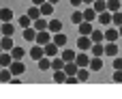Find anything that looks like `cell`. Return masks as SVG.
I'll list each match as a JSON object with an SVG mask.
<instances>
[{"instance_id": "cell-1", "label": "cell", "mask_w": 122, "mask_h": 99, "mask_svg": "<svg viewBox=\"0 0 122 99\" xmlns=\"http://www.w3.org/2000/svg\"><path fill=\"white\" fill-rule=\"evenodd\" d=\"M92 45H94L92 37H86V35H79V39H77V47H79V52H88V50H90Z\"/></svg>"}, {"instance_id": "cell-2", "label": "cell", "mask_w": 122, "mask_h": 99, "mask_svg": "<svg viewBox=\"0 0 122 99\" xmlns=\"http://www.w3.org/2000/svg\"><path fill=\"white\" fill-rule=\"evenodd\" d=\"M43 56H45V45H39V43H36V45L30 47V58H32L34 63H39Z\"/></svg>"}, {"instance_id": "cell-3", "label": "cell", "mask_w": 122, "mask_h": 99, "mask_svg": "<svg viewBox=\"0 0 122 99\" xmlns=\"http://www.w3.org/2000/svg\"><path fill=\"white\" fill-rule=\"evenodd\" d=\"M45 56H49V58H54V56H60V45H56L54 43V39L45 45Z\"/></svg>"}, {"instance_id": "cell-4", "label": "cell", "mask_w": 122, "mask_h": 99, "mask_svg": "<svg viewBox=\"0 0 122 99\" xmlns=\"http://www.w3.org/2000/svg\"><path fill=\"white\" fill-rule=\"evenodd\" d=\"M97 22H101L103 26H109V24H114V13L112 11H103V13H99Z\"/></svg>"}, {"instance_id": "cell-5", "label": "cell", "mask_w": 122, "mask_h": 99, "mask_svg": "<svg viewBox=\"0 0 122 99\" xmlns=\"http://www.w3.org/2000/svg\"><path fill=\"white\" fill-rule=\"evenodd\" d=\"M51 39H54V37L49 35V30H39V32H36V43H39V45H47Z\"/></svg>"}, {"instance_id": "cell-6", "label": "cell", "mask_w": 122, "mask_h": 99, "mask_svg": "<svg viewBox=\"0 0 122 99\" xmlns=\"http://www.w3.org/2000/svg\"><path fill=\"white\" fill-rule=\"evenodd\" d=\"M88 67H90V71H101L103 69V56H92Z\"/></svg>"}, {"instance_id": "cell-7", "label": "cell", "mask_w": 122, "mask_h": 99, "mask_svg": "<svg viewBox=\"0 0 122 99\" xmlns=\"http://www.w3.org/2000/svg\"><path fill=\"white\" fill-rule=\"evenodd\" d=\"M92 32H94V28H92V22H86V19H84V22L79 24V35H86V37H90Z\"/></svg>"}, {"instance_id": "cell-8", "label": "cell", "mask_w": 122, "mask_h": 99, "mask_svg": "<svg viewBox=\"0 0 122 99\" xmlns=\"http://www.w3.org/2000/svg\"><path fill=\"white\" fill-rule=\"evenodd\" d=\"M90 58H92V56H88V52H79L77 58H75V63H77L79 67H88V65H90Z\"/></svg>"}, {"instance_id": "cell-9", "label": "cell", "mask_w": 122, "mask_h": 99, "mask_svg": "<svg viewBox=\"0 0 122 99\" xmlns=\"http://www.w3.org/2000/svg\"><path fill=\"white\" fill-rule=\"evenodd\" d=\"M9 69L13 71V76H19V73H24V71H26V65H24L21 60H13Z\"/></svg>"}, {"instance_id": "cell-10", "label": "cell", "mask_w": 122, "mask_h": 99, "mask_svg": "<svg viewBox=\"0 0 122 99\" xmlns=\"http://www.w3.org/2000/svg\"><path fill=\"white\" fill-rule=\"evenodd\" d=\"M97 17H99V11H97L94 6H88V9L84 11V19H86V22H94Z\"/></svg>"}, {"instance_id": "cell-11", "label": "cell", "mask_w": 122, "mask_h": 99, "mask_svg": "<svg viewBox=\"0 0 122 99\" xmlns=\"http://www.w3.org/2000/svg\"><path fill=\"white\" fill-rule=\"evenodd\" d=\"M0 45H2V50H4V52H11V50L15 47L13 39H11V37H6V35H2V39H0Z\"/></svg>"}, {"instance_id": "cell-12", "label": "cell", "mask_w": 122, "mask_h": 99, "mask_svg": "<svg viewBox=\"0 0 122 99\" xmlns=\"http://www.w3.org/2000/svg\"><path fill=\"white\" fill-rule=\"evenodd\" d=\"M105 56H118V45H116V41H107V43H105Z\"/></svg>"}, {"instance_id": "cell-13", "label": "cell", "mask_w": 122, "mask_h": 99, "mask_svg": "<svg viewBox=\"0 0 122 99\" xmlns=\"http://www.w3.org/2000/svg\"><path fill=\"white\" fill-rule=\"evenodd\" d=\"M28 15L32 17V22H36L39 17H43V13H41V6H39V4H32V6L28 9Z\"/></svg>"}, {"instance_id": "cell-14", "label": "cell", "mask_w": 122, "mask_h": 99, "mask_svg": "<svg viewBox=\"0 0 122 99\" xmlns=\"http://www.w3.org/2000/svg\"><path fill=\"white\" fill-rule=\"evenodd\" d=\"M0 28H2V35H6V37H11V35L15 32L13 22H0Z\"/></svg>"}, {"instance_id": "cell-15", "label": "cell", "mask_w": 122, "mask_h": 99, "mask_svg": "<svg viewBox=\"0 0 122 99\" xmlns=\"http://www.w3.org/2000/svg\"><path fill=\"white\" fill-rule=\"evenodd\" d=\"M36 32H39V30H36L34 26L24 28V39H26V41H36Z\"/></svg>"}, {"instance_id": "cell-16", "label": "cell", "mask_w": 122, "mask_h": 99, "mask_svg": "<svg viewBox=\"0 0 122 99\" xmlns=\"http://www.w3.org/2000/svg\"><path fill=\"white\" fill-rule=\"evenodd\" d=\"M118 37H120L118 28H107L105 30V41H118Z\"/></svg>"}, {"instance_id": "cell-17", "label": "cell", "mask_w": 122, "mask_h": 99, "mask_svg": "<svg viewBox=\"0 0 122 99\" xmlns=\"http://www.w3.org/2000/svg\"><path fill=\"white\" fill-rule=\"evenodd\" d=\"M64 65H66V60H64L62 56H54V58H51V69H54V71L64 69Z\"/></svg>"}, {"instance_id": "cell-18", "label": "cell", "mask_w": 122, "mask_h": 99, "mask_svg": "<svg viewBox=\"0 0 122 99\" xmlns=\"http://www.w3.org/2000/svg\"><path fill=\"white\" fill-rule=\"evenodd\" d=\"M64 71H66V76H77L79 65H77L75 60H71V63H66V65H64Z\"/></svg>"}, {"instance_id": "cell-19", "label": "cell", "mask_w": 122, "mask_h": 99, "mask_svg": "<svg viewBox=\"0 0 122 99\" xmlns=\"http://www.w3.org/2000/svg\"><path fill=\"white\" fill-rule=\"evenodd\" d=\"M66 78H69V76H66V71H64V69L54 71V82H56V84H64V82H66Z\"/></svg>"}, {"instance_id": "cell-20", "label": "cell", "mask_w": 122, "mask_h": 99, "mask_svg": "<svg viewBox=\"0 0 122 99\" xmlns=\"http://www.w3.org/2000/svg\"><path fill=\"white\" fill-rule=\"evenodd\" d=\"M90 54H92V56H105V45H103V43H94V45L90 47Z\"/></svg>"}, {"instance_id": "cell-21", "label": "cell", "mask_w": 122, "mask_h": 99, "mask_svg": "<svg viewBox=\"0 0 122 99\" xmlns=\"http://www.w3.org/2000/svg\"><path fill=\"white\" fill-rule=\"evenodd\" d=\"M32 24H34V22H32V17H30V15H28V13H26V15H21V17H19V28H21V30H24V28H30V26H32Z\"/></svg>"}, {"instance_id": "cell-22", "label": "cell", "mask_w": 122, "mask_h": 99, "mask_svg": "<svg viewBox=\"0 0 122 99\" xmlns=\"http://www.w3.org/2000/svg\"><path fill=\"white\" fill-rule=\"evenodd\" d=\"M49 32H51V35L62 32V22H60V19H51V22H49Z\"/></svg>"}, {"instance_id": "cell-23", "label": "cell", "mask_w": 122, "mask_h": 99, "mask_svg": "<svg viewBox=\"0 0 122 99\" xmlns=\"http://www.w3.org/2000/svg\"><path fill=\"white\" fill-rule=\"evenodd\" d=\"M60 56H62V58H64L66 63H71V60H75V58H77V54H75V52H73L71 47H66V50H62V52H60Z\"/></svg>"}, {"instance_id": "cell-24", "label": "cell", "mask_w": 122, "mask_h": 99, "mask_svg": "<svg viewBox=\"0 0 122 99\" xmlns=\"http://www.w3.org/2000/svg\"><path fill=\"white\" fill-rule=\"evenodd\" d=\"M77 78H79V82H88V78H90V67H79Z\"/></svg>"}, {"instance_id": "cell-25", "label": "cell", "mask_w": 122, "mask_h": 99, "mask_svg": "<svg viewBox=\"0 0 122 99\" xmlns=\"http://www.w3.org/2000/svg\"><path fill=\"white\" fill-rule=\"evenodd\" d=\"M11 78H13V71L9 67H2L0 69V82H11Z\"/></svg>"}, {"instance_id": "cell-26", "label": "cell", "mask_w": 122, "mask_h": 99, "mask_svg": "<svg viewBox=\"0 0 122 99\" xmlns=\"http://www.w3.org/2000/svg\"><path fill=\"white\" fill-rule=\"evenodd\" d=\"M11 63H13V54H11V52H9V54L2 52V54H0V65H2V67H11Z\"/></svg>"}, {"instance_id": "cell-27", "label": "cell", "mask_w": 122, "mask_h": 99, "mask_svg": "<svg viewBox=\"0 0 122 99\" xmlns=\"http://www.w3.org/2000/svg\"><path fill=\"white\" fill-rule=\"evenodd\" d=\"M41 13H43V17L51 15V13H54V4H51L49 0H47V2H43V4H41Z\"/></svg>"}, {"instance_id": "cell-28", "label": "cell", "mask_w": 122, "mask_h": 99, "mask_svg": "<svg viewBox=\"0 0 122 99\" xmlns=\"http://www.w3.org/2000/svg\"><path fill=\"white\" fill-rule=\"evenodd\" d=\"M54 43L60 45V47H64V45H66V35H64V32H56V35H54Z\"/></svg>"}, {"instance_id": "cell-29", "label": "cell", "mask_w": 122, "mask_h": 99, "mask_svg": "<svg viewBox=\"0 0 122 99\" xmlns=\"http://www.w3.org/2000/svg\"><path fill=\"white\" fill-rule=\"evenodd\" d=\"M120 9H122V2H120V0H107V11L116 13V11H120Z\"/></svg>"}, {"instance_id": "cell-30", "label": "cell", "mask_w": 122, "mask_h": 99, "mask_svg": "<svg viewBox=\"0 0 122 99\" xmlns=\"http://www.w3.org/2000/svg\"><path fill=\"white\" fill-rule=\"evenodd\" d=\"M34 28H36V30H49V22L43 19V17H39V19L34 22Z\"/></svg>"}, {"instance_id": "cell-31", "label": "cell", "mask_w": 122, "mask_h": 99, "mask_svg": "<svg viewBox=\"0 0 122 99\" xmlns=\"http://www.w3.org/2000/svg\"><path fill=\"white\" fill-rule=\"evenodd\" d=\"M39 69H41V71H45V69H51V58H49V56H43V58L39 60Z\"/></svg>"}, {"instance_id": "cell-32", "label": "cell", "mask_w": 122, "mask_h": 99, "mask_svg": "<svg viewBox=\"0 0 122 99\" xmlns=\"http://www.w3.org/2000/svg\"><path fill=\"white\" fill-rule=\"evenodd\" d=\"M13 19V11L11 9H0V22H11Z\"/></svg>"}, {"instance_id": "cell-33", "label": "cell", "mask_w": 122, "mask_h": 99, "mask_svg": "<svg viewBox=\"0 0 122 99\" xmlns=\"http://www.w3.org/2000/svg\"><path fill=\"white\" fill-rule=\"evenodd\" d=\"M90 37H92L94 43H103V41H105V32H103V30H94Z\"/></svg>"}, {"instance_id": "cell-34", "label": "cell", "mask_w": 122, "mask_h": 99, "mask_svg": "<svg viewBox=\"0 0 122 99\" xmlns=\"http://www.w3.org/2000/svg\"><path fill=\"white\" fill-rule=\"evenodd\" d=\"M11 54H13V60H21V58L26 56V52H24L21 47H17V45H15V47L11 50Z\"/></svg>"}, {"instance_id": "cell-35", "label": "cell", "mask_w": 122, "mask_h": 99, "mask_svg": "<svg viewBox=\"0 0 122 99\" xmlns=\"http://www.w3.org/2000/svg\"><path fill=\"white\" fill-rule=\"evenodd\" d=\"M71 22H73V24H77V26H79V24H81V22H84V11H75V13H73V15H71Z\"/></svg>"}, {"instance_id": "cell-36", "label": "cell", "mask_w": 122, "mask_h": 99, "mask_svg": "<svg viewBox=\"0 0 122 99\" xmlns=\"http://www.w3.org/2000/svg\"><path fill=\"white\" fill-rule=\"evenodd\" d=\"M92 6H94V9L99 11V13H103V11H107V0H97V2H94Z\"/></svg>"}, {"instance_id": "cell-37", "label": "cell", "mask_w": 122, "mask_h": 99, "mask_svg": "<svg viewBox=\"0 0 122 99\" xmlns=\"http://www.w3.org/2000/svg\"><path fill=\"white\" fill-rule=\"evenodd\" d=\"M112 80H114L116 84H120V82H122V69H114V76H112Z\"/></svg>"}, {"instance_id": "cell-38", "label": "cell", "mask_w": 122, "mask_h": 99, "mask_svg": "<svg viewBox=\"0 0 122 99\" xmlns=\"http://www.w3.org/2000/svg\"><path fill=\"white\" fill-rule=\"evenodd\" d=\"M114 26H122V9L114 13Z\"/></svg>"}, {"instance_id": "cell-39", "label": "cell", "mask_w": 122, "mask_h": 99, "mask_svg": "<svg viewBox=\"0 0 122 99\" xmlns=\"http://www.w3.org/2000/svg\"><path fill=\"white\" fill-rule=\"evenodd\" d=\"M114 69H122V58L120 56H114Z\"/></svg>"}, {"instance_id": "cell-40", "label": "cell", "mask_w": 122, "mask_h": 99, "mask_svg": "<svg viewBox=\"0 0 122 99\" xmlns=\"http://www.w3.org/2000/svg\"><path fill=\"white\" fill-rule=\"evenodd\" d=\"M77 82H79L77 76H69V78H66V84H77Z\"/></svg>"}, {"instance_id": "cell-41", "label": "cell", "mask_w": 122, "mask_h": 99, "mask_svg": "<svg viewBox=\"0 0 122 99\" xmlns=\"http://www.w3.org/2000/svg\"><path fill=\"white\" fill-rule=\"evenodd\" d=\"M81 2H84V0H71V4H73V6H79Z\"/></svg>"}, {"instance_id": "cell-42", "label": "cell", "mask_w": 122, "mask_h": 99, "mask_svg": "<svg viewBox=\"0 0 122 99\" xmlns=\"http://www.w3.org/2000/svg\"><path fill=\"white\" fill-rule=\"evenodd\" d=\"M43 2H47V0H32V4H39V6H41Z\"/></svg>"}, {"instance_id": "cell-43", "label": "cell", "mask_w": 122, "mask_h": 99, "mask_svg": "<svg viewBox=\"0 0 122 99\" xmlns=\"http://www.w3.org/2000/svg\"><path fill=\"white\" fill-rule=\"evenodd\" d=\"M97 0H84V4H94Z\"/></svg>"}, {"instance_id": "cell-44", "label": "cell", "mask_w": 122, "mask_h": 99, "mask_svg": "<svg viewBox=\"0 0 122 99\" xmlns=\"http://www.w3.org/2000/svg\"><path fill=\"white\" fill-rule=\"evenodd\" d=\"M49 2H51V4H58V2H60V0H49Z\"/></svg>"}, {"instance_id": "cell-45", "label": "cell", "mask_w": 122, "mask_h": 99, "mask_svg": "<svg viewBox=\"0 0 122 99\" xmlns=\"http://www.w3.org/2000/svg\"><path fill=\"white\" fill-rule=\"evenodd\" d=\"M118 30H120V37H122V26H118Z\"/></svg>"}, {"instance_id": "cell-46", "label": "cell", "mask_w": 122, "mask_h": 99, "mask_svg": "<svg viewBox=\"0 0 122 99\" xmlns=\"http://www.w3.org/2000/svg\"><path fill=\"white\" fill-rule=\"evenodd\" d=\"M2 52H4V50H2V45H0V54H2Z\"/></svg>"}, {"instance_id": "cell-47", "label": "cell", "mask_w": 122, "mask_h": 99, "mask_svg": "<svg viewBox=\"0 0 122 99\" xmlns=\"http://www.w3.org/2000/svg\"><path fill=\"white\" fill-rule=\"evenodd\" d=\"M0 39H2V28H0Z\"/></svg>"}, {"instance_id": "cell-48", "label": "cell", "mask_w": 122, "mask_h": 99, "mask_svg": "<svg viewBox=\"0 0 122 99\" xmlns=\"http://www.w3.org/2000/svg\"><path fill=\"white\" fill-rule=\"evenodd\" d=\"M0 69H2V65H0Z\"/></svg>"}]
</instances>
